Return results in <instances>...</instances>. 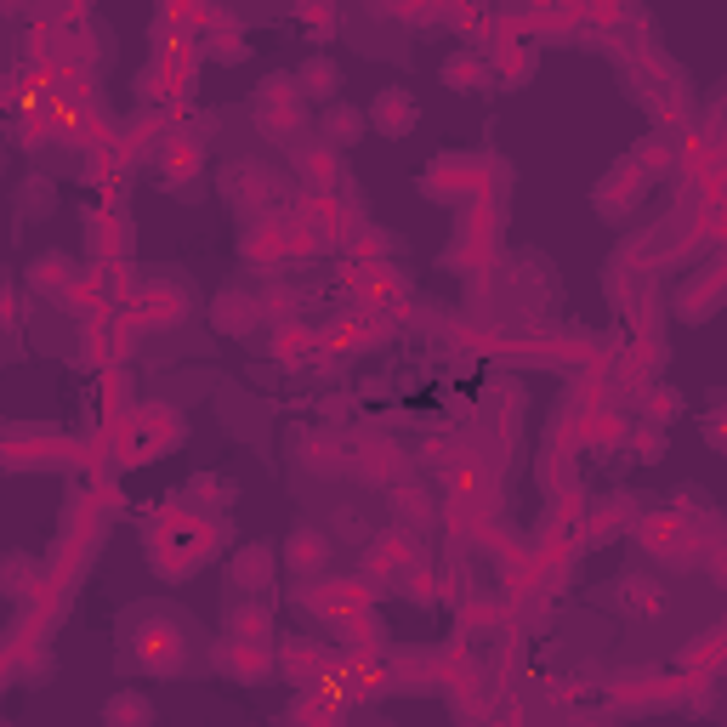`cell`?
<instances>
[{
  "label": "cell",
  "mask_w": 727,
  "mask_h": 727,
  "mask_svg": "<svg viewBox=\"0 0 727 727\" xmlns=\"http://www.w3.org/2000/svg\"><path fill=\"white\" fill-rule=\"evenodd\" d=\"M256 120H262V131H296V120H302V108H296V80H279V74H267L262 86H256Z\"/></svg>",
  "instance_id": "6da1fadb"
},
{
  "label": "cell",
  "mask_w": 727,
  "mask_h": 727,
  "mask_svg": "<svg viewBox=\"0 0 727 727\" xmlns=\"http://www.w3.org/2000/svg\"><path fill=\"white\" fill-rule=\"evenodd\" d=\"M228 199L233 205H245V211H256V205H262V199H273V188H279V182H273V171H267V165H256V160H245V165H233L228 171Z\"/></svg>",
  "instance_id": "7a4b0ae2"
},
{
  "label": "cell",
  "mask_w": 727,
  "mask_h": 727,
  "mask_svg": "<svg viewBox=\"0 0 727 727\" xmlns=\"http://www.w3.org/2000/svg\"><path fill=\"white\" fill-rule=\"evenodd\" d=\"M370 125H375V131H387V137L409 131V125H415V103H409V91H387V97L375 103Z\"/></svg>",
  "instance_id": "3957f363"
},
{
  "label": "cell",
  "mask_w": 727,
  "mask_h": 727,
  "mask_svg": "<svg viewBox=\"0 0 727 727\" xmlns=\"http://www.w3.org/2000/svg\"><path fill=\"white\" fill-rule=\"evenodd\" d=\"M216 330H222V336H245L250 324H256V302H250V296H239V290H233V296H216Z\"/></svg>",
  "instance_id": "277c9868"
},
{
  "label": "cell",
  "mask_w": 727,
  "mask_h": 727,
  "mask_svg": "<svg viewBox=\"0 0 727 727\" xmlns=\"http://www.w3.org/2000/svg\"><path fill=\"white\" fill-rule=\"evenodd\" d=\"M103 722L108 727H154V705L142 693H120V699H108Z\"/></svg>",
  "instance_id": "5b68a950"
},
{
  "label": "cell",
  "mask_w": 727,
  "mask_h": 727,
  "mask_svg": "<svg viewBox=\"0 0 727 727\" xmlns=\"http://www.w3.org/2000/svg\"><path fill=\"white\" fill-rule=\"evenodd\" d=\"M284 557H290V568H302V574H307V568H324V557H330V540H324L319 529H296Z\"/></svg>",
  "instance_id": "8992f818"
},
{
  "label": "cell",
  "mask_w": 727,
  "mask_h": 727,
  "mask_svg": "<svg viewBox=\"0 0 727 727\" xmlns=\"http://www.w3.org/2000/svg\"><path fill=\"white\" fill-rule=\"evenodd\" d=\"M296 86H302L307 97H336L341 69L330 63V57H313V63H302V74H296Z\"/></svg>",
  "instance_id": "52a82bcc"
},
{
  "label": "cell",
  "mask_w": 727,
  "mask_h": 727,
  "mask_svg": "<svg viewBox=\"0 0 727 727\" xmlns=\"http://www.w3.org/2000/svg\"><path fill=\"white\" fill-rule=\"evenodd\" d=\"M302 177L307 188H336V154L330 148H302Z\"/></svg>",
  "instance_id": "ba28073f"
},
{
  "label": "cell",
  "mask_w": 727,
  "mask_h": 727,
  "mask_svg": "<svg viewBox=\"0 0 727 727\" xmlns=\"http://www.w3.org/2000/svg\"><path fill=\"white\" fill-rule=\"evenodd\" d=\"M267 568H273V551H267V546H250L245 557L233 563V580H239L245 591H256V586L267 580Z\"/></svg>",
  "instance_id": "9c48e42d"
},
{
  "label": "cell",
  "mask_w": 727,
  "mask_h": 727,
  "mask_svg": "<svg viewBox=\"0 0 727 727\" xmlns=\"http://www.w3.org/2000/svg\"><path fill=\"white\" fill-rule=\"evenodd\" d=\"M29 273H35V284L40 290H52V296H63V290H69V262H63V256H35V267H29Z\"/></svg>",
  "instance_id": "30bf717a"
},
{
  "label": "cell",
  "mask_w": 727,
  "mask_h": 727,
  "mask_svg": "<svg viewBox=\"0 0 727 727\" xmlns=\"http://www.w3.org/2000/svg\"><path fill=\"white\" fill-rule=\"evenodd\" d=\"M358 131H364V114L358 108H330L324 114V137L330 142H358Z\"/></svg>",
  "instance_id": "8fae6325"
},
{
  "label": "cell",
  "mask_w": 727,
  "mask_h": 727,
  "mask_svg": "<svg viewBox=\"0 0 727 727\" xmlns=\"http://www.w3.org/2000/svg\"><path fill=\"white\" fill-rule=\"evenodd\" d=\"M478 74H483V63H478V57H449V63H444V80H449V86H478Z\"/></svg>",
  "instance_id": "7c38bea8"
},
{
  "label": "cell",
  "mask_w": 727,
  "mask_h": 727,
  "mask_svg": "<svg viewBox=\"0 0 727 727\" xmlns=\"http://www.w3.org/2000/svg\"><path fill=\"white\" fill-rule=\"evenodd\" d=\"M23 211H52V182L46 177H29V188H23Z\"/></svg>",
  "instance_id": "4fadbf2b"
},
{
  "label": "cell",
  "mask_w": 727,
  "mask_h": 727,
  "mask_svg": "<svg viewBox=\"0 0 727 727\" xmlns=\"http://www.w3.org/2000/svg\"><path fill=\"white\" fill-rule=\"evenodd\" d=\"M0 324H18V302H12L6 290H0Z\"/></svg>",
  "instance_id": "5bb4252c"
}]
</instances>
